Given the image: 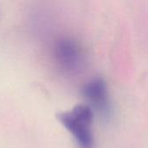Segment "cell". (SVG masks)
<instances>
[{"instance_id": "3", "label": "cell", "mask_w": 148, "mask_h": 148, "mask_svg": "<svg viewBox=\"0 0 148 148\" xmlns=\"http://www.w3.org/2000/svg\"><path fill=\"white\" fill-rule=\"evenodd\" d=\"M82 95L89 102V107L93 108L102 117L108 119L111 115L112 108L107 84L101 78H95L89 81L83 87Z\"/></svg>"}, {"instance_id": "2", "label": "cell", "mask_w": 148, "mask_h": 148, "mask_svg": "<svg viewBox=\"0 0 148 148\" xmlns=\"http://www.w3.org/2000/svg\"><path fill=\"white\" fill-rule=\"evenodd\" d=\"M55 57L59 67L65 72L75 73L83 64V53L79 44L71 39H62L55 48Z\"/></svg>"}, {"instance_id": "1", "label": "cell", "mask_w": 148, "mask_h": 148, "mask_svg": "<svg viewBox=\"0 0 148 148\" xmlns=\"http://www.w3.org/2000/svg\"><path fill=\"white\" fill-rule=\"evenodd\" d=\"M57 119L73 135L79 147H95V139L91 129L94 113L88 105H77L70 111L58 114Z\"/></svg>"}]
</instances>
